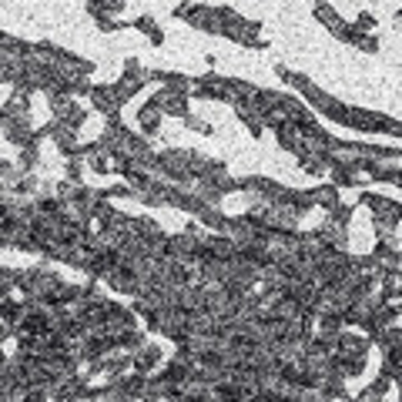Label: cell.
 Returning <instances> with one entry per match:
<instances>
[{
  "label": "cell",
  "instance_id": "1",
  "mask_svg": "<svg viewBox=\"0 0 402 402\" xmlns=\"http://www.w3.org/2000/svg\"><path fill=\"white\" fill-rule=\"evenodd\" d=\"M399 17H402V11H399Z\"/></svg>",
  "mask_w": 402,
  "mask_h": 402
}]
</instances>
